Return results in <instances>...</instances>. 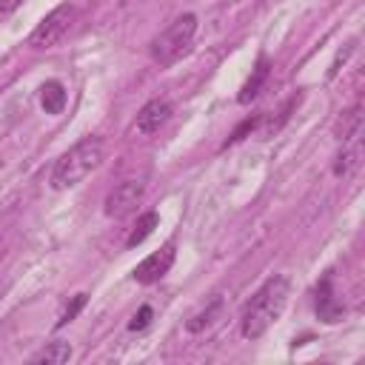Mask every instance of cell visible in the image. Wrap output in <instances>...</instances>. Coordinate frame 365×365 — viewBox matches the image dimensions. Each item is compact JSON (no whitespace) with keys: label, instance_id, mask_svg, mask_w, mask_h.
Returning <instances> with one entry per match:
<instances>
[{"label":"cell","instance_id":"6da1fadb","mask_svg":"<svg viewBox=\"0 0 365 365\" xmlns=\"http://www.w3.org/2000/svg\"><path fill=\"white\" fill-rule=\"evenodd\" d=\"M288 294H291L288 277H271V279L251 297V302H248L245 311H242V319H240L242 336H245V339L262 336V334L279 319V314L285 311Z\"/></svg>","mask_w":365,"mask_h":365},{"label":"cell","instance_id":"7a4b0ae2","mask_svg":"<svg viewBox=\"0 0 365 365\" xmlns=\"http://www.w3.org/2000/svg\"><path fill=\"white\" fill-rule=\"evenodd\" d=\"M106 145L100 137H83L77 145H71L51 168V188L54 191H66L74 188L80 180H86L100 163H103Z\"/></svg>","mask_w":365,"mask_h":365},{"label":"cell","instance_id":"3957f363","mask_svg":"<svg viewBox=\"0 0 365 365\" xmlns=\"http://www.w3.org/2000/svg\"><path fill=\"white\" fill-rule=\"evenodd\" d=\"M197 34V17L194 14H180L154 43H151V57L160 66H174L182 54H188L191 43Z\"/></svg>","mask_w":365,"mask_h":365},{"label":"cell","instance_id":"277c9868","mask_svg":"<svg viewBox=\"0 0 365 365\" xmlns=\"http://www.w3.org/2000/svg\"><path fill=\"white\" fill-rule=\"evenodd\" d=\"M71 23H74V6H71V3L57 6V9L48 11V14L37 23V29L29 34V46H34V48H51V46H57V43L68 34Z\"/></svg>","mask_w":365,"mask_h":365},{"label":"cell","instance_id":"5b68a950","mask_svg":"<svg viewBox=\"0 0 365 365\" xmlns=\"http://www.w3.org/2000/svg\"><path fill=\"white\" fill-rule=\"evenodd\" d=\"M174 257H177L174 242H165L160 251H154L151 257H145V259L131 271V277H134L140 285H151V282H157V279H163V277L168 274V268L174 265Z\"/></svg>","mask_w":365,"mask_h":365},{"label":"cell","instance_id":"8992f818","mask_svg":"<svg viewBox=\"0 0 365 365\" xmlns=\"http://www.w3.org/2000/svg\"><path fill=\"white\" fill-rule=\"evenodd\" d=\"M145 185L140 180H125L120 185H114V191H108L106 197V214L108 217H125L131 208H137V202L143 200Z\"/></svg>","mask_w":365,"mask_h":365},{"label":"cell","instance_id":"52a82bcc","mask_svg":"<svg viewBox=\"0 0 365 365\" xmlns=\"http://www.w3.org/2000/svg\"><path fill=\"white\" fill-rule=\"evenodd\" d=\"M168 117H171V103L168 100H148L143 108H140V114H137V123H134V128H137V134H143V137H148V134H154V131H160L165 123H168Z\"/></svg>","mask_w":365,"mask_h":365},{"label":"cell","instance_id":"ba28073f","mask_svg":"<svg viewBox=\"0 0 365 365\" xmlns=\"http://www.w3.org/2000/svg\"><path fill=\"white\" fill-rule=\"evenodd\" d=\"M268 74H271V63H268V57L265 54H259V60H257V66L251 68V77L245 80V86H242V91H240V103H251L259 91H262V86H265V80H268Z\"/></svg>","mask_w":365,"mask_h":365},{"label":"cell","instance_id":"9c48e42d","mask_svg":"<svg viewBox=\"0 0 365 365\" xmlns=\"http://www.w3.org/2000/svg\"><path fill=\"white\" fill-rule=\"evenodd\" d=\"M317 314L322 322H336L342 317V305L331 294V277H325L322 285L317 288Z\"/></svg>","mask_w":365,"mask_h":365},{"label":"cell","instance_id":"30bf717a","mask_svg":"<svg viewBox=\"0 0 365 365\" xmlns=\"http://www.w3.org/2000/svg\"><path fill=\"white\" fill-rule=\"evenodd\" d=\"M40 106H43L46 114H60L66 108V88H63V83L48 80L40 88Z\"/></svg>","mask_w":365,"mask_h":365},{"label":"cell","instance_id":"8fae6325","mask_svg":"<svg viewBox=\"0 0 365 365\" xmlns=\"http://www.w3.org/2000/svg\"><path fill=\"white\" fill-rule=\"evenodd\" d=\"M68 359H71V345L63 342V339L48 342V345L40 348L37 354H31V362H34V365H40V362H46V365H63V362H68Z\"/></svg>","mask_w":365,"mask_h":365},{"label":"cell","instance_id":"7c38bea8","mask_svg":"<svg viewBox=\"0 0 365 365\" xmlns=\"http://www.w3.org/2000/svg\"><path fill=\"white\" fill-rule=\"evenodd\" d=\"M157 222H160V217L154 214V211H148V214H143L140 220H137V225L131 228V234H128V240H125V245L128 248H134V245H140L154 228H157Z\"/></svg>","mask_w":365,"mask_h":365},{"label":"cell","instance_id":"4fadbf2b","mask_svg":"<svg viewBox=\"0 0 365 365\" xmlns=\"http://www.w3.org/2000/svg\"><path fill=\"white\" fill-rule=\"evenodd\" d=\"M220 311H222V302H220V299H214V302H211L205 311L194 314V317L185 322V328H188L191 334H200V331H205V328H208V325H211V322L220 317Z\"/></svg>","mask_w":365,"mask_h":365},{"label":"cell","instance_id":"5bb4252c","mask_svg":"<svg viewBox=\"0 0 365 365\" xmlns=\"http://www.w3.org/2000/svg\"><path fill=\"white\" fill-rule=\"evenodd\" d=\"M359 125H362V114H359V106H354L351 111L342 114V120H339V125H336L339 140H351V137H356V134H359Z\"/></svg>","mask_w":365,"mask_h":365},{"label":"cell","instance_id":"9a60e30c","mask_svg":"<svg viewBox=\"0 0 365 365\" xmlns=\"http://www.w3.org/2000/svg\"><path fill=\"white\" fill-rule=\"evenodd\" d=\"M86 305V294H77L74 299H71V305H66V311H63V317L57 319V325H66V322H71L77 314H80V308Z\"/></svg>","mask_w":365,"mask_h":365},{"label":"cell","instance_id":"2e32d148","mask_svg":"<svg viewBox=\"0 0 365 365\" xmlns=\"http://www.w3.org/2000/svg\"><path fill=\"white\" fill-rule=\"evenodd\" d=\"M151 314H154V311H151L148 305H143V308H140V311L131 317V322H128V331H143V328L151 322Z\"/></svg>","mask_w":365,"mask_h":365},{"label":"cell","instance_id":"e0dca14e","mask_svg":"<svg viewBox=\"0 0 365 365\" xmlns=\"http://www.w3.org/2000/svg\"><path fill=\"white\" fill-rule=\"evenodd\" d=\"M257 123H259V117H248L245 123H240V125H237V131L231 134V140H228V143H237V140H242L248 131H254V125H257Z\"/></svg>","mask_w":365,"mask_h":365},{"label":"cell","instance_id":"ac0fdd59","mask_svg":"<svg viewBox=\"0 0 365 365\" xmlns=\"http://www.w3.org/2000/svg\"><path fill=\"white\" fill-rule=\"evenodd\" d=\"M351 163H354V154L351 151H345V154H339V163H336V174H348V168H351Z\"/></svg>","mask_w":365,"mask_h":365},{"label":"cell","instance_id":"d6986e66","mask_svg":"<svg viewBox=\"0 0 365 365\" xmlns=\"http://www.w3.org/2000/svg\"><path fill=\"white\" fill-rule=\"evenodd\" d=\"M20 3H23V0H0V11H3V14H9V11H14Z\"/></svg>","mask_w":365,"mask_h":365}]
</instances>
